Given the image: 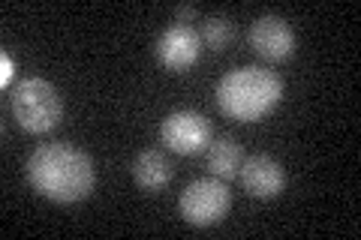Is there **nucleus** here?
I'll list each match as a JSON object with an SVG mask.
<instances>
[{
    "label": "nucleus",
    "mask_w": 361,
    "mask_h": 240,
    "mask_svg": "<svg viewBox=\"0 0 361 240\" xmlns=\"http://www.w3.org/2000/svg\"><path fill=\"white\" fill-rule=\"evenodd\" d=\"M27 184L42 198L58 204L85 201L97 184L94 163L85 151L66 141L42 144L27 159Z\"/></svg>",
    "instance_id": "f257e3e1"
},
{
    "label": "nucleus",
    "mask_w": 361,
    "mask_h": 240,
    "mask_svg": "<svg viewBox=\"0 0 361 240\" xmlns=\"http://www.w3.org/2000/svg\"><path fill=\"white\" fill-rule=\"evenodd\" d=\"M283 99V82L265 66H238L217 84V106L229 120L256 123L268 118Z\"/></svg>",
    "instance_id": "f03ea898"
},
{
    "label": "nucleus",
    "mask_w": 361,
    "mask_h": 240,
    "mask_svg": "<svg viewBox=\"0 0 361 240\" xmlns=\"http://www.w3.org/2000/svg\"><path fill=\"white\" fill-rule=\"evenodd\" d=\"M13 114L25 132H51L63 118V99L45 78H25L13 90Z\"/></svg>",
    "instance_id": "7ed1b4c3"
},
{
    "label": "nucleus",
    "mask_w": 361,
    "mask_h": 240,
    "mask_svg": "<svg viewBox=\"0 0 361 240\" xmlns=\"http://www.w3.org/2000/svg\"><path fill=\"white\" fill-rule=\"evenodd\" d=\"M232 208V192L226 187V180L220 177H199L193 180L178 201V213L180 220L196 225V228H208L217 225Z\"/></svg>",
    "instance_id": "20e7f679"
},
{
    "label": "nucleus",
    "mask_w": 361,
    "mask_h": 240,
    "mask_svg": "<svg viewBox=\"0 0 361 240\" xmlns=\"http://www.w3.org/2000/svg\"><path fill=\"white\" fill-rule=\"evenodd\" d=\"M160 139L172 153H180V156L202 153L211 144V120L205 114L190 111V108L172 111L160 127Z\"/></svg>",
    "instance_id": "39448f33"
},
{
    "label": "nucleus",
    "mask_w": 361,
    "mask_h": 240,
    "mask_svg": "<svg viewBox=\"0 0 361 240\" xmlns=\"http://www.w3.org/2000/svg\"><path fill=\"white\" fill-rule=\"evenodd\" d=\"M154 54H157V61H160L166 70L184 72V70H190V66L199 61L202 37L193 27H187V25H172V27H166L160 37H157Z\"/></svg>",
    "instance_id": "423d86ee"
},
{
    "label": "nucleus",
    "mask_w": 361,
    "mask_h": 240,
    "mask_svg": "<svg viewBox=\"0 0 361 240\" xmlns=\"http://www.w3.org/2000/svg\"><path fill=\"white\" fill-rule=\"evenodd\" d=\"M250 49L262 57V61L280 63L295 51V30H292L286 18L262 15V18H256L250 27Z\"/></svg>",
    "instance_id": "0eeeda50"
},
{
    "label": "nucleus",
    "mask_w": 361,
    "mask_h": 240,
    "mask_svg": "<svg viewBox=\"0 0 361 240\" xmlns=\"http://www.w3.org/2000/svg\"><path fill=\"white\" fill-rule=\"evenodd\" d=\"M238 177H241V187L250 192L253 198H274L286 189L283 165H280L274 156H265V153L247 156L238 168Z\"/></svg>",
    "instance_id": "6e6552de"
},
{
    "label": "nucleus",
    "mask_w": 361,
    "mask_h": 240,
    "mask_svg": "<svg viewBox=\"0 0 361 240\" xmlns=\"http://www.w3.org/2000/svg\"><path fill=\"white\" fill-rule=\"evenodd\" d=\"M133 177L145 192H160L172 180V163L166 159L163 151L148 147V151H142L133 159Z\"/></svg>",
    "instance_id": "1a4fd4ad"
},
{
    "label": "nucleus",
    "mask_w": 361,
    "mask_h": 240,
    "mask_svg": "<svg viewBox=\"0 0 361 240\" xmlns=\"http://www.w3.org/2000/svg\"><path fill=\"white\" fill-rule=\"evenodd\" d=\"M205 163L214 177L232 180V177H238V168L244 163V151L232 135H220V139H211L208 151H205Z\"/></svg>",
    "instance_id": "9d476101"
},
{
    "label": "nucleus",
    "mask_w": 361,
    "mask_h": 240,
    "mask_svg": "<svg viewBox=\"0 0 361 240\" xmlns=\"http://www.w3.org/2000/svg\"><path fill=\"white\" fill-rule=\"evenodd\" d=\"M199 37H202V42H205L211 51H223L226 45L232 42V37H235V21L226 18V15H211V18H205Z\"/></svg>",
    "instance_id": "9b49d317"
},
{
    "label": "nucleus",
    "mask_w": 361,
    "mask_h": 240,
    "mask_svg": "<svg viewBox=\"0 0 361 240\" xmlns=\"http://www.w3.org/2000/svg\"><path fill=\"white\" fill-rule=\"evenodd\" d=\"M0 70H4L0 72V87H9L13 84V78H16V61H13V54L9 51L0 54Z\"/></svg>",
    "instance_id": "f8f14e48"
},
{
    "label": "nucleus",
    "mask_w": 361,
    "mask_h": 240,
    "mask_svg": "<svg viewBox=\"0 0 361 240\" xmlns=\"http://www.w3.org/2000/svg\"><path fill=\"white\" fill-rule=\"evenodd\" d=\"M196 15H199V13H196V6H190V4H187V6H178V9H175V18H178V25H187V27H190V21H193Z\"/></svg>",
    "instance_id": "ddd939ff"
}]
</instances>
